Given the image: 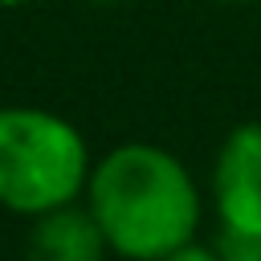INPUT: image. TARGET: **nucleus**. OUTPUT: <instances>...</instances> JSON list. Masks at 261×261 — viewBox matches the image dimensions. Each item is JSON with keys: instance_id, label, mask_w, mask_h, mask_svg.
Masks as SVG:
<instances>
[{"instance_id": "nucleus-1", "label": "nucleus", "mask_w": 261, "mask_h": 261, "mask_svg": "<svg viewBox=\"0 0 261 261\" xmlns=\"http://www.w3.org/2000/svg\"><path fill=\"white\" fill-rule=\"evenodd\" d=\"M82 204L98 220L114 257L159 261L196 241L200 188L192 171L159 143H122L90 167Z\"/></svg>"}, {"instance_id": "nucleus-2", "label": "nucleus", "mask_w": 261, "mask_h": 261, "mask_svg": "<svg viewBox=\"0 0 261 261\" xmlns=\"http://www.w3.org/2000/svg\"><path fill=\"white\" fill-rule=\"evenodd\" d=\"M86 135L41 106H0V208L16 216H45L77 204L90 184Z\"/></svg>"}, {"instance_id": "nucleus-3", "label": "nucleus", "mask_w": 261, "mask_h": 261, "mask_svg": "<svg viewBox=\"0 0 261 261\" xmlns=\"http://www.w3.org/2000/svg\"><path fill=\"white\" fill-rule=\"evenodd\" d=\"M212 204L220 232L261 237V122H241L216 151Z\"/></svg>"}, {"instance_id": "nucleus-4", "label": "nucleus", "mask_w": 261, "mask_h": 261, "mask_svg": "<svg viewBox=\"0 0 261 261\" xmlns=\"http://www.w3.org/2000/svg\"><path fill=\"white\" fill-rule=\"evenodd\" d=\"M106 257L110 245L82 200L37 216L29 228L24 261H106Z\"/></svg>"}, {"instance_id": "nucleus-5", "label": "nucleus", "mask_w": 261, "mask_h": 261, "mask_svg": "<svg viewBox=\"0 0 261 261\" xmlns=\"http://www.w3.org/2000/svg\"><path fill=\"white\" fill-rule=\"evenodd\" d=\"M216 249H220V261H261V237H245V232H220Z\"/></svg>"}, {"instance_id": "nucleus-6", "label": "nucleus", "mask_w": 261, "mask_h": 261, "mask_svg": "<svg viewBox=\"0 0 261 261\" xmlns=\"http://www.w3.org/2000/svg\"><path fill=\"white\" fill-rule=\"evenodd\" d=\"M159 261H220V249L216 245H204V241H188V245H179L175 253H167Z\"/></svg>"}, {"instance_id": "nucleus-7", "label": "nucleus", "mask_w": 261, "mask_h": 261, "mask_svg": "<svg viewBox=\"0 0 261 261\" xmlns=\"http://www.w3.org/2000/svg\"><path fill=\"white\" fill-rule=\"evenodd\" d=\"M20 4H33V0H0V8H20Z\"/></svg>"}, {"instance_id": "nucleus-8", "label": "nucleus", "mask_w": 261, "mask_h": 261, "mask_svg": "<svg viewBox=\"0 0 261 261\" xmlns=\"http://www.w3.org/2000/svg\"><path fill=\"white\" fill-rule=\"evenodd\" d=\"M94 4H122V0H94Z\"/></svg>"}, {"instance_id": "nucleus-9", "label": "nucleus", "mask_w": 261, "mask_h": 261, "mask_svg": "<svg viewBox=\"0 0 261 261\" xmlns=\"http://www.w3.org/2000/svg\"><path fill=\"white\" fill-rule=\"evenodd\" d=\"M228 4H237V0H228Z\"/></svg>"}]
</instances>
